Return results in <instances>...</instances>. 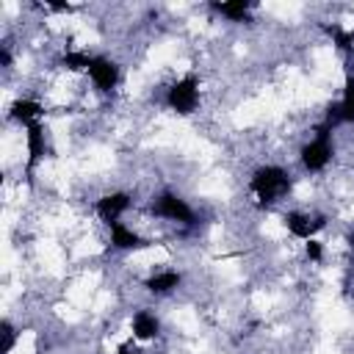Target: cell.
Masks as SVG:
<instances>
[{
    "instance_id": "cell-1",
    "label": "cell",
    "mask_w": 354,
    "mask_h": 354,
    "mask_svg": "<svg viewBox=\"0 0 354 354\" xmlns=\"http://www.w3.org/2000/svg\"><path fill=\"white\" fill-rule=\"evenodd\" d=\"M290 174L282 166H260L252 174V191L260 199V205H271L279 196H285L290 191Z\"/></svg>"
},
{
    "instance_id": "cell-2",
    "label": "cell",
    "mask_w": 354,
    "mask_h": 354,
    "mask_svg": "<svg viewBox=\"0 0 354 354\" xmlns=\"http://www.w3.org/2000/svg\"><path fill=\"white\" fill-rule=\"evenodd\" d=\"M196 102H199V83H196L194 75L180 77V80L171 83L169 91H166V105H169L171 111H177V113H183V116L194 113Z\"/></svg>"
},
{
    "instance_id": "cell-3",
    "label": "cell",
    "mask_w": 354,
    "mask_h": 354,
    "mask_svg": "<svg viewBox=\"0 0 354 354\" xmlns=\"http://www.w3.org/2000/svg\"><path fill=\"white\" fill-rule=\"evenodd\" d=\"M329 124L324 122L321 127H318V133H315V138L310 141V144H304L301 147V166L307 169V171H321L329 160H332V147H329Z\"/></svg>"
},
{
    "instance_id": "cell-4",
    "label": "cell",
    "mask_w": 354,
    "mask_h": 354,
    "mask_svg": "<svg viewBox=\"0 0 354 354\" xmlns=\"http://www.w3.org/2000/svg\"><path fill=\"white\" fill-rule=\"evenodd\" d=\"M155 213L158 216H163V218H169V221H180V224H194V210L188 207V202L185 199H180L177 194H171V191H163L158 199H155Z\"/></svg>"
},
{
    "instance_id": "cell-5",
    "label": "cell",
    "mask_w": 354,
    "mask_h": 354,
    "mask_svg": "<svg viewBox=\"0 0 354 354\" xmlns=\"http://www.w3.org/2000/svg\"><path fill=\"white\" fill-rule=\"evenodd\" d=\"M88 77L94 80V86L100 91H111L119 83V66L108 55H94L91 58V66H88Z\"/></svg>"
},
{
    "instance_id": "cell-6",
    "label": "cell",
    "mask_w": 354,
    "mask_h": 354,
    "mask_svg": "<svg viewBox=\"0 0 354 354\" xmlns=\"http://www.w3.org/2000/svg\"><path fill=\"white\" fill-rule=\"evenodd\" d=\"M324 224H326L324 216L310 218L307 213H296V210L285 216V227H288V232H290L293 238H301V241H310L318 230H324Z\"/></svg>"
},
{
    "instance_id": "cell-7",
    "label": "cell",
    "mask_w": 354,
    "mask_h": 354,
    "mask_svg": "<svg viewBox=\"0 0 354 354\" xmlns=\"http://www.w3.org/2000/svg\"><path fill=\"white\" fill-rule=\"evenodd\" d=\"M337 122H354V72L346 75V86H343V100L337 105L329 108L326 113V124H337Z\"/></svg>"
},
{
    "instance_id": "cell-8",
    "label": "cell",
    "mask_w": 354,
    "mask_h": 354,
    "mask_svg": "<svg viewBox=\"0 0 354 354\" xmlns=\"http://www.w3.org/2000/svg\"><path fill=\"white\" fill-rule=\"evenodd\" d=\"M130 194H124V191H113V194H105L102 199H97V213H100V218L105 221V224H111V221H119V216L130 207Z\"/></svg>"
},
{
    "instance_id": "cell-9",
    "label": "cell",
    "mask_w": 354,
    "mask_h": 354,
    "mask_svg": "<svg viewBox=\"0 0 354 354\" xmlns=\"http://www.w3.org/2000/svg\"><path fill=\"white\" fill-rule=\"evenodd\" d=\"M108 230H111V243H113L116 249H122V252H130V249H141V246H147V241H144L138 232H133L127 224H122V221H111V224H108Z\"/></svg>"
},
{
    "instance_id": "cell-10",
    "label": "cell",
    "mask_w": 354,
    "mask_h": 354,
    "mask_svg": "<svg viewBox=\"0 0 354 354\" xmlns=\"http://www.w3.org/2000/svg\"><path fill=\"white\" fill-rule=\"evenodd\" d=\"M25 130H28V163H25V171L30 174L36 169V163L44 158V127L39 122H30Z\"/></svg>"
},
{
    "instance_id": "cell-11",
    "label": "cell",
    "mask_w": 354,
    "mask_h": 354,
    "mask_svg": "<svg viewBox=\"0 0 354 354\" xmlns=\"http://www.w3.org/2000/svg\"><path fill=\"white\" fill-rule=\"evenodd\" d=\"M180 271H158V274H152L147 282H144V288L149 290V293H155V296H166V293H171L177 285H180Z\"/></svg>"
},
{
    "instance_id": "cell-12",
    "label": "cell",
    "mask_w": 354,
    "mask_h": 354,
    "mask_svg": "<svg viewBox=\"0 0 354 354\" xmlns=\"http://www.w3.org/2000/svg\"><path fill=\"white\" fill-rule=\"evenodd\" d=\"M158 329H160V324H158V318H155L152 313L138 310V313L133 315V335H136L138 340H152V337L158 335Z\"/></svg>"
},
{
    "instance_id": "cell-13",
    "label": "cell",
    "mask_w": 354,
    "mask_h": 354,
    "mask_svg": "<svg viewBox=\"0 0 354 354\" xmlns=\"http://www.w3.org/2000/svg\"><path fill=\"white\" fill-rule=\"evenodd\" d=\"M44 108L36 102V100H17L14 105H11V119H17V122H22L25 127L30 124V122H36V116L41 113Z\"/></svg>"
},
{
    "instance_id": "cell-14",
    "label": "cell",
    "mask_w": 354,
    "mask_h": 354,
    "mask_svg": "<svg viewBox=\"0 0 354 354\" xmlns=\"http://www.w3.org/2000/svg\"><path fill=\"white\" fill-rule=\"evenodd\" d=\"M213 8L218 14H224L227 19H232V22H241L249 14V3L246 0H224V3H213Z\"/></svg>"
},
{
    "instance_id": "cell-15",
    "label": "cell",
    "mask_w": 354,
    "mask_h": 354,
    "mask_svg": "<svg viewBox=\"0 0 354 354\" xmlns=\"http://www.w3.org/2000/svg\"><path fill=\"white\" fill-rule=\"evenodd\" d=\"M91 58H94V55H88V53L66 50V53L61 55V64H64L66 69H72V72H80V69H86V72H88V66H91Z\"/></svg>"
},
{
    "instance_id": "cell-16",
    "label": "cell",
    "mask_w": 354,
    "mask_h": 354,
    "mask_svg": "<svg viewBox=\"0 0 354 354\" xmlns=\"http://www.w3.org/2000/svg\"><path fill=\"white\" fill-rule=\"evenodd\" d=\"M332 33H335V44H337L340 50H351V47H354V30L332 28Z\"/></svg>"
},
{
    "instance_id": "cell-17",
    "label": "cell",
    "mask_w": 354,
    "mask_h": 354,
    "mask_svg": "<svg viewBox=\"0 0 354 354\" xmlns=\"http://www.w3.org/2000/svg\"><path fill=\"white\" fill-rule=\"evenodd\" d=\"M304 252H307V257L315 260V263L324 257V246H321V241H315V238H310V241L304 243Z\"/></svg>"
},
{
    "instance_id": "cell-18",
    "label": "cell",
    "mask_w": 354,
    "mask_h": 354,
    "mask_svg": "<svg viewBox=\"0 0 354 354\" xmlns=\"http://www.w3.org/2000/svg\"><path fill=\"white\" fill-rule=\"evenodd\" d=\"M0 335H3V346H0V351H3V354H8V351H11V346H14V340H17V337H14V329H11V324H8V321H3V332H0Z\"/></svg>"
},
{
    "instance_id": "cell-19",
    "label": "cell",
    "mask_w": 354,
    "mask_h": 354,
    "mask_svg": "<svg viewBox=\"0 0 354 354\" xmlns=\"http://www.w3.org/2000/svg\"><path fill=\"white\" fill-rule=\"evenodd\" d=\"M0 64H3V66H11V53H8V47H6V44L0 47Z\"/></svg>"
},
{
    "instance_id": "cell-20",
    "label": "cell",
    "mask_w": 354,
    "mask_h": 354,
    "mask_svg": "<svg viewBox=\"0 0 354 354\" xmlns=\"http://www.w3.org/2000/svg\"><path fill=\"white\" fill-rule=\"evenodd\" d=\"M116 354H133V351H130V346H119V351H116Z\"/></svg>"
}]
</instances>
